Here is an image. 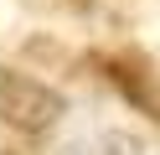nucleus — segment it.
Masks as SVG:
<instances>
[{"label": "nucleus", "mask_w": 160, "mask_h": 155, "mask_svg": "<svg viewBox=\"0 0 160 155\" xmlns=\"http://www.w3.org/2000/svg\"><path fill=\"white\" fill-rule=\"evenodd\" d=\"M67 114V98L21 67H0V119L21 134H47Z\"/></svg>", "instance_id": "1"}, {"label": "nucleus", "mask_w": 160, "mask_h": 155, "mask_svg": "<svg viewBox=\"0 0 160 155\" xmlns=\"http://www.w3.org/2000/svg\"><path fill=\"white\" fill-rule=\"evenodd\" d=\"M57 155H139V140L129 129H83V134H72Z\"/></svg>", "instance_id": "2"}]
</instances>
